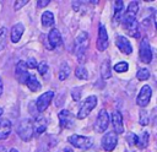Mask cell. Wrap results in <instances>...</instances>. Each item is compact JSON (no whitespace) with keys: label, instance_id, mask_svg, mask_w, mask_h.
I'll return each mask as SVG.
<instances>
[{"label":"cell","instance_id":"836d02e7","mask_svg":"<svg viewBox=\"0 0 157 152\" xmlns=\"http://www.w3.org/2000/svg\"><path fill=\"white\" fill-rule=\"evenodd\" d=\"M71 96H72V98L75 99V101H80V98H81V88H74L72 91H71Z\"/></svg>","mask_w":157,"mask_h":152},{"label":"cell","instance_id":"ffe728a7","mask_svg":"<svg viewBox=\"0 0 157 152\" xmlns=\"http://www.w3.org/2000/svg\"><path fill=\"white\" fill-rule=\"evenodd\" d=\"M25 85H26L32 92H36V91L40 89V87H42L40 82H39V81L37 80V77H36L34 75H32V74H29V76H28V78L26 80Z\"/></svg>","mask_w":157,"mask_h":152},{"label":"cell","instance_id":"30bf717a","mask_svg":"<svg viewBox=\"0 0 157 152\" xmlns=\"http://www.w3.org/2000/svg\"><path fill=\"white\" fill-rule=\"evenodd\" d=\"M151 96H152V89H151V87L147 86V85L142 86V88L140 89V93L137 94V98H136L137 105H140V107H146V105L150 103Z\"/></svg>","mask_w":157,"mask_h":152},{"label":"cell","instance_id":"83f0119b","mask_svg":"<svg viewBox=\"0 0 157 152\" xmlns=\"http://www.w3.org/2000/svg\"><path fill=\"white\" fill-rule=\"evenodd\" d=\"M136 76H137V78H139L140 81H145V80H147V78L150 77V71H148L147 69L142 67V69H140V70L137 71Z\"/></svg>","mask_w":157,"mask_h":152},{"label":"cell","instance_id":"ba28073f","mask_svg":"<svg viewBox=\"0 0 157 152\" xmlns=\"http://www.w3.org/2000/svg\"><path fill=\"white\" fill-rule=\"evenodd\" d=\"M140 60L145 64L151 63L152 60V50H151V45L147 38H142L140 42Z\"/></svg>","mask_w":157,"mask_h":152},{"label":"cell","instance_id":"f546056e","mask_svg":"<svg viewBox=\"0 0 157 152\" xmlns=\"http://www.w3.org/2000/svg\"><path fill=\"white\" fill-rule=\"evenodd\" d=\"M148 114H147V112L146 110H144V109H141L140 110V119H139V123L141 124V125H147L148 124Z\"/></svg>","mask_w":157,"mask_h":152},{"label":"cell","instance_id":"74e56055","mask_svg":"<svg viewBox=\"0 0 157 152\" xmlns=\"http://www.w3.org/2000/svg\"><path fill=\"white\" fill-rule=\"evenodd\" d=\"M64 152H74V151H72L71 148H65V150H64Z\"/></svg>","mask_w":157,"mask_h":152},{"label":"cell","instance_id":"277c9868","mask_svg":"<svg viewBox=\"0 0 157 152\" xmlns=\"http://www.w3.org/2000/svg\"><path fill=\"white\" fill-rule=\"evenodd\" d=\"M69 143H71L74 147L80 148V150H87L92 146L93 140L91 137L87 136H82V135H71L67 137Z\"/></svg>","mask_w":157,"mask_h":152},{"label":"cell","instance_id":"603a6c76","mask_svg":"<svg viewBox=\"0 0 157 152\" xmlns=\"http://www.w3.org/2000/svg\"><path fill=\"white\" fill-rule=\"evenodd\" d=\"M42 25L44 27H52L54 25V15L52 11H44L42 15Z\"/></svg>","mask_w":157,"mask_h":152},{"label":"cell","instance_id":"5b68a950","mask_svg":"<svg viewBox=\"0 0 157 152\" xmlns=\"http://www.w3.org/2000/svg\"><path fill=\"white\" fill-rule=\"evenodd\" d=\"M123 27L124 29L128 32L129 36L134 37V38H139L140 33H139V25L136 21V17H129V16H123Z\"/></svg>","mask_w":157,"mask_h":152},{"label":"cell","instance_id":"f35d334b","mask_svg":"<svg viewBox=\"0 0 157 152\" xmlns=\"http://www.w3.org/2000/svg\"><path fill=\"white\" fill-rule=\"evenodd\" d=\"M10 152H18V151H17L16 148H11V150H10Z\"/></svg>","mask_w":157,"mask_h":152},{"label":"cell","instance_id":"d6986e66","mask_svg":"<svg viewBox=\"0 0 157 152\" xmlns=\"http://www.w3.org/2000/svg\"><path fill=\"white\" fill-rule=\"evenodd\" d=\"M45 129H47V120H45V118L39 115V114H37L36 115V120L33 123V131L36 134L40 135V134H43L45 131Z\"/></svg>","mask_w":157,"mask_h":152},{"label":"cell","instance_id":"8d00e7d4","mask_svg":"<svg viewBox=\"0 0 157 152\" xmlns=\"http://www.w3.org/2000/svg\"><path fill=\"white\" fill-rule=\"evenodd\" d=\"M2 89H4V85H2V80H1V77H0V97H1V94H2Z\"/></svg>","mask_w":157,"mask_h":152},{"label":"cell","instance_id":"9a60e30c","mask_svg":"<svg viewBox=\"0 0 157 152\" xmlns=\"http://www.w3.org/2000/svg\"><path fill=\"white\" fill-rule=\"evenodd\" d=\"M48 40H49V48L50 49H55V48H59L63 43L61 40V36H60V32L55 28H53L49 34H48Z\"/></svg>","mask_w":157,"mask_h":152},{"label":"cell","instance_id":"60d3db41","mask_svg":"<svg viewBox=\"0 0 157 152\" xmlns=\"http://www.w3.org/2000/svg\"><path fill=\"white\" fill-rule=\"evenodd\" d=\"M0 152H5V148L4 147H0Z\"/></svg>","mask_w":157,"mask_h":152},{"label":"cell","instance_id":"44dd1931","mask_svg":"<svg viewBox=\"0 0 157 152\" xmlns=\"http://www.w3.org/2000/svg\"><path fill=\"white\" fill-rule=\"evenodd\" d=\"M101 74H102V77L104 80L109 78L112 76V69H110V60L109 59H105L102 65H101Z\"/></svg>","mask_w":157,"mask_h":152},{"label":"cell","instance_id":"7402d4cb","mask_svg":"<svg viewBox=\"0 0 157 152\" xmlns=\"http://www.w3.org/2000/svg\"><path fill=\"white\" fill-rule=\"evenodd\" d=\"M123 7H124L123 1H117L115 2V5H114V17H113V23L114 25L120 22V16H121V12H123Z\"/></svg>","mask_w":157,"mask_h":152},{"label":"cell","instance_id":"ab89813d","mask_svg":"<svg viewBox=\"0 0 157 152\" xmlns=\"http://www.w3.org/2000/svg\"><path fill=\"white\" fill-rule=\"evenodd\" d=\"M2 113H4V110H2V108H1V107H0V116H1V115H2Z\"/></svg>","mask_w":157,"mask_h":152},{"label":"cell","instance_id":"6da1fadb","mask_svg":"<svg viewBox=\"0 0 157 152\" xmlns=\"http://www.w3.org/2000/svg\"><path fill=\"white\" fill-rule=\"evenodd\" d=\"M88 43H90L88 34L86 32H80L78 36L76 37L75 44H74V53H75L76 58L80 60V63L85 61V54L88 48Z\"/></svg>","mask_w":157,"mask_h":152},{"label":"cell","instance_id":"7a4b0ae2","mask_svg":"<svg viewBox=\"0 0 157 152\" xmlns=\"http://www.w3.org/2000/svg\"><path fill=\"white\" fill-rule=\"evenodd\" d=\"M33 123L31 119H22L17 124V135L22 141H29L33 137Z\"/></svg>","mask_w":157,"mask_h":152},{"label":"cell","instance_id":"484cf974","mask_svg":"<svg viewBox=\"0 0 157 152\" xmlns=\"http://www.w3.org/2000/svg\"><path fill=\"white\" fill-rule=\"evenodd\" d=\"M7 38H9V31L6 27H1L0 28V51L5 48L6 43H7Z\"/></svg>","mask_w":157,"mask_h":152},{"label":"cell","instance_id":"d6a6232c","mask_svg":"<svg viewBox=\"0 0 157 152\" xmlns=\"http://www.w3.org/2000/svg\"><path fill=\"white\" fill-rule=\"evenodd\" d=\"M25 64H26L27 69H28V67H29V69H36V67H37V65H38V64H37V60H36L34 58H29Z\"/></svg>","mask_w":157,"mask_h":152},{"label":"cell","instance_id":"d590c367","mask_svg":"<svg viewBox=\"0 0 157 152\" xmlns=\"http://www.w3.org/2000/svg\"><path fill=\"white\" fill-rule=\"evenodd\" d=\"M49 0H40V1H38L37 2V6L38 7H44V6H47V5H49Z\"/></svg>","mask_w":157,"mask_h":152},{"label":"cell","instance_id":"4316f807","mask_svg":"<svg viewBox=\"0 0 157 152\" xmlns=\"http://www.w3.org/2000/svg\"><path fill=\"white\" fill-rule=\"evenodd\" d=\"M75 75L80 80H87L88 78V72L83 66H77L76 70H75Z\"/></svg>","mask_w":157,"mask_h":152},{"label":"cell","instance_id":"d4e9b609","mask_svg":"<svg viewBox=\"0 0 157 152\" xmlns=\"http://www.w3.org/2000/svg\"><path fill=\"white\" fill-rule=\"evenodd\" d=\"M69 75H70V67H69V65L66 63H63L61 66H60V69H59L58 77H59L60 81H64Z\"/></svg>","mask_w":157,"mask_h":152},{"label":"cell","instance_id":"f1b7e54d","mask_svg":"<svg viewBox=\"0 0 157 152\" xmlns=\"http://www.w3.org/2000/svg\"><path fill=\"white\" fill-rule=\"evenodd\" d=\"M128 69H129V65L126 61H120L114 65V70L117 72H125V71H128Z\"/></svg>","mask_w":157,"mask_h":152},{"label":"cell","instance_id":"4dcf8cb0","mask_svg":"<svg viewBox=\"0 0 157 152\" xmlns=\"http://www.w3.org/2000/svg\"><path fill=\"white\" fill-rule=\"evenodd\" d=\"M37 69H38V72H39L40 75H43V76H45V74L49 71V67H48V65H47L45 63L38 64V65H37Z\"/></svg>","mask_w":157,"mask_h":152},{"label":"cell","instance_id":"e575fe53","mask_svg":"<svg viewBox=\"0 0 157 152\" xmlns=\"http://www.w3.org/2000/svg\"><path fill=\"white\" fill-rule=\"evenodd\" d=\"M27 4V0H21V1H16L15 2V10H18V9H21L23 5H26Z\"/></svg>","mask_w":157,"mask_h":152},{"label":"cell","instance_id":"1f68e13d","mask_svg":"<svg viewBox=\"0 0 157 152\" xmlns=\"http://www.w3.org/2000/svg\"><path fill=\"white\" fill-rule=\"evenodd\" d=\"M126 140H128L129 145H131V146H136V142H137V135H135V134L130 132V134H128Z\"/></svg>","mask_w":157,"mask_h":152},{"label":"cell","instance_id":"9c48e42d","mask_svg":"<svg viewBox=\"0 0 157 152\" xmlns=\"http://www.w3.org/2000/svg\"><path fill=\"white\" fill-rule=\"evenodd\" d=\"M109 39H108V33L104 27V25H99L98 28V38H97V48L99 51H104L108 48Z\"/></svg>","mask_w":157,"mask_h":152},{"label":"cell","instance_id":"7c38bea8","mask_svg":"<svg viewBox=\"0 0 157 152\" xmlns=\"http://www.w3.org/2000/svg\"><path fill=\"white\" fill-rule=\"evenodd\" d=\"M118 145V136L115 132H107L102 137V147L105 151H113Z\"/></svg>","mask_w":157,"mask_h":152},{"label":"cell","instance_id":"8992f818","mask_svg":"<svg viewBox=\"0 0 157 152\" xmlns=\"http://www.w3.org/2000/svg\"><path fill=\"white\" fill-rule=\"evenodd\" d=\"M97 104V97L96 96H88L81 104L78 113H77V118L78 119H85L86 116H88V114L92 112V109L96 107Z\"/></svg>","mask_w":157,"mask_h":152},{"label":"cell","instance_id":"cb8c5ba5","mask_svg":"<svg viewBox=\"0 0 157 152\" xmlns=\"http://www.w3.org/2000/svg\"><path fill=\"white\" fill-rule=\"evenodd\" d=\"M148 137H150L148 132H147V131H144V132L141 134V136H137L136 146H137L139 148H145V147L148 145Z\"/></svg>","mask_w":157,"mask_h":152},{"label":"cell","instance_id":"52a82bcc","mask_svg":"<svg viewBox=\"0 0 157 152\" xmlns=\"http://www.w3.org/2000/svg\"><path fill=\"white\" fill-rule=\"evenodd\" d=\"M54 97V92L53 91H47L44 92L43 94H40L38 98H37V102H36V109L38 113H43L50 104L52 99Z\"/></svg>","mask_w":157,"mask_h":152},{"label":"cell","instance_id":"ac0fdd59","mask_svg":"<svg viewBox=\"0 0 157 152\" xmlns=\"http://www.w3.org/2000/svg\"><path fill=\"white\" fill-rule=\"evenodd\" d=\"M23 31H25L23 23L18 22V23L13 25L12 28H11V33H10L11 42H12V43H17V42L21 39V37H22V34H23Z\"/></svg>","mask_w":157,"mask_h":152},{"label":"cell","instance_id":"e0dca14e","mask_svg":"<svg viewBox=\"0 0 157 152\" xmlns=\"http://www.w3.org/2000/svg\"><path fill=\"white\" fill-rule=\"evenodd\" d=\"M12 130V124L9 119L0 118V140H5L10 136Z\"/></svg>","mask_w":157,"mask_h":152},{"label":"cell","instance_id":"4fadbf2b","mask_svg":"<svg viewBox=\"0 0 157 152\" xmlns=\"http://www.w3.org/2000/svg\"><path fill=\"white\" fill-rule=\"evenodd\" d=\"M15 76H16V80L20 82V83H25L26 80L28 78L29 76V72L27 71V66L25 64V61H18L16 64V67H15Z\"/></svg>","mask_w":157,"mask_h":152},{"label":"cell","instance_id":"8fae6325","mask_svg":"<svg viewBox=\"0 0 157 152\" xmlns=\"http://www.w3.org/2000/svg\"><path fill=\"white\" fill-rule=\"evenodd\" d=\"M58 118H59V125L63 129H71L74 126V116H72L71 112L63 109L58 114Z\"/></svg>","mask_w":157,"mask_h":152},{"label":"cell","instance_id":"5bb4252c","mask_svg":"<svg viewBox=\"0 0 157 152\" xmlns=\"http://www.w3.org/2000/svg\"><path fill=\"white\" fill-rule=\"evenodd\" d=\"M115 44L117 47L119 48V50L123 53V54H131L132 53V47H131V43L128 40L126 37L124 36H117L115 37Z\"/></svg>","mask_w":157,"mask_h":152},{"label":"cell","instance_id":"3957f363","mask_svg":"<svg viewBox=\"0 0 157 152\" xmlns=\"http://www.w3.org/2000/svg\"><path fill=\"white\" fill-rule=\"evenodd\" d=\"M109 121H110V116H109L108 112L105 109H101L98 115H97V118H96L94 125H93L94 131L98 132V134L104 132L109 126Z\"/></svg>","mask_w":157,"mask_h":152},{"label":"cell","instance_id":"2e32d148","mask_svg":"<svg viewBox=\"0 0 157 152\" xmlns=\"http://www.w3.org/2000/svg\"><path fill=\"white\" fill-rule=\"evenodd\" d=\"M112 124L114 127V132L115 134H121L124 131V126H123V116L120 114V112L114 110L112 113Z\"/></svg>","mask_w":157,"mask_h":152}]
</instances>
